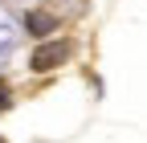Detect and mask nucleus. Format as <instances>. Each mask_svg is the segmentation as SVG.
Segmentation results:
<instances>
[{
    "mask_svg": "<svg viewBox=\"0 0 147 143\" xmlns=\"http://www.w3.org/2000/svg\"><path fill=\"white\" fill-rule=\"evenodd\" d=\"M25 29L41 37V33H53V29H57V21H53L49 12H37V8H33V12H25Z\"/></svg>",
    "mask_w": 147,
    "mask_h": 143,
    "instance_id": "obj_2",
    "label": "nucleus"
},
{
    "mask_svg": "<svg viewBox=\"0 0 147 143\" xmlns=\"http://www.w3.org/2000/svg\"><path fill=\"white\" fill-rule=\"evenodd\" d=\"M4 106H8V90L0 86V111H4Z\"/></svg>",
    "mask_w": 147,
    "mask_h": 143,
    "instance_id": "obj_3",
    "label": "nucleus"
},
{
    "mask_svg": "<svg viewBox=\"0 0 147 143\" xmlns=\"http://www.w3.org/2000/svg\"><path fill=\"white\" fill-rule=\"evenodd\" d=\"M65 57H69V45H65V41H45V45H37V49H33L29 65L37 69V74H49V69H57Z\"/></svg>",
    "mask_w": 147,
    "mask_h": 143,
    "instance_id": "obj_1",
    "label": "nucleus"
}]
</instances>
